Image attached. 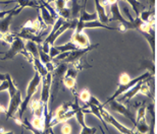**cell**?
Listing matches in <instances>:
<instances>
[{
  "label": "cell",
  "instance_id": "cell-1",
  "mask_svg": "<svg viewBox=\"0 0 157 134\" xmlns=\"http://www.w3.org/2000/svg\"><path fill=\"white\" fill-rule=\"evenodd\" d=\"M41 80H42V77H41L40 73L37 70H35V74H34L33 78L31 79V81L29 82V85H28L26 98L21 101V104L20 106V110H18V118H20V119L21 118V116H23V114L26 112L28 107H29L30 103L32 101L33 96L35 95V92H37V89L39 88Z\"/></svg>",
  "mask_w": 157,
  "mask_h": 134
},
{
  "label": "cell",
  "instance_id": "cell-2",
  "mask_svg": "<svg viewBox=\"0 0 157 134\" xmlns=\"http://www.w3.org/2000/svg\"><path fill=\"white\" fill-rule=\"evenodd\" d=\"M17 54H21L26 57L30 62H32V55L27 51L26 45L24 43V40L14 36V39L10 44V48L5 53L3 57H0V60H8V59H13Z\"/></svg>",
  "mask_w": 157,
  "mask_h": 134
},
{
  "label": "cell",
  "instance_id": "cell-3",
  "mask_svg": "<svg viewBox=\"0 0 157 134\" xmlns=\"http://www.w3.org/2000/svg\"><path fill=\"white\" fill-rule=\"evenodd\" d=\"M151 72L150 71H147V72L145 73H143L142 75H139L138 77H136V78H134V79H131V80H128V82H125V83H118V85H117V90L113 92V95H112L111 96H109V98L106 100V102L105 103H103V107H105V105L107 104L108 102H110V101H113V100L115 99H117L119 96H121L122 93H124L127 90L130 89L132 86H134L135 85H136L137 82H139L141 81V80H144V79H146V78H148V77H151Z\"/></svg>",
  "mask_w": 157,
  "mask_h": 134
},
{
  "label": "cell",
  "instance_id": "cell-4",
  "mask_svg": "<svg viewBox=\"0 0 157 134\" xmlns=\"http://www.w3.org/2000/svg\"><path fill=\"white\" fill-rule=\"evenodd\" d=\"M75 110L71 107V103H64L63 105L60 106L58 108V110L56 111L54 118H51L50 120V127L52 128V126L56 125L57 123H62L68 120L70 118L75 116Z\"/></svg>",
  "mask_w": 157,
  "mask_h": 134
},
{
  "label": "cell",
  "instance_id": "cell-5",
  "mask_svg": "<svg viewBox=\"0 0 157 134\" xmlns=\"http://www.w3.org/2000/svg\"><path fill=\"white\" fill-rule=\"evenodd\" d=\"M98 108H99L100 115H101V117L103 118V120H104L105 122L109 123L110 125H112V126L114 127V128H117L121 133H122V134H141V133L135 132L134 130L128 128V127H125V126L122 125L121 123H119L118 121L115 119L113 116H112V115H110V113H109L108 111L105 110L102 104L100 105Z\"/></svg>",
  "mask_w": 157,
  "mask_h": 134
},
{
  "label": "cell",
  "instance_id": "cell-6",
  "mask_svg": "<svg viewBox=\"0 0 157 134\" xmlns=\"http://www.w3.org/2000/svg\"><path fill=\"white\" fill-rule=\"evenodd\" d=\"M75 96H76V101H75V103H71V107L74 109L75 112H76V113H75V116L77 118V121L82 126L81 134H95L97 132V129L94 128V127H89L86 125V123H85V113L83 112V109H82L80 107V105H78L77 95H75Z\"/></svg>",
  "mask_w": 157,
  "mask_h": 134
},
{
  "label": "cell",
  "instance_id": "cell-7",
  "mask_svg": "<svg viewBox=\"0 0 157 134\" xmlns=\"http://www.w3.org/2000/svg\"><path fill=\"white\" fill-rule=\"evenodd\" d=\"M10 96V101H9V105L8 108L6 110V119H9V118H13L14 115L17 112L20 110V106L21 104V92L20 89H17L12 96Z\"/></svg>",
  "mask_w": 157,
  "mask_h": 134
},
{
  "label": "cell",
  "instance_id": "cell-8",
  "mask_svg": "<svg viewBox=\"0 0 157 134\" xmlns=\"http://www.w3.org/2000/svg\"><path fill=\"white\" fill-rule=\"evenodd\" d=\"M106 105H108L109 108H110L112 111H114L118 114H121L122 116L127 117L128 119L130 120L132 123H134V125H135V123H136V117H135V115L132 113L130 111V109H128L127 106H124V104L119 103L118 101H115V100L108 102Z\"/></svg>",
  "mask_w": 157,
  "mask_h": 134
},
{
  "label": "cell",
  "instance_id": "cell-9",
  "mask_svg": "<svg viewBox=\"0 0 157 134\" xmlns=\"http://www.w3.org/2000/svg\"><path fill=\"white\" fill-rule=\"evenodd\" d=\"M21 12V9L20 8V6H15V7L12 9L11 12H9L7 15H5L4 17L0 20V32L2 34H6L9 33V27H10L11 20L15 15L20 14Z\"/></svg>",
  "mask_w": 157,
  "mask_h": 134
},
{
  "label": "cell",
  "instance_id": "cell-10",
  "mask_svg": "<svg viewBox=\"0 0 157 134\" xmlns=\"http://www.w3.org/2000/svg\"><path fill=\"white\" fill-rule=\"evenodd\" d=\"M99 46V44H95V45H91L89 46L88 48H84V49H78V50H75V51H71L70 53V55H68V57L67 59H64L62 62H64V63H74V62H76L78 60H80L81 58H83L85 55L87 54L89 51H92L95 48Z\"/></svg>",
  "mask_w": 157,
  "mask_h": 134
},
{
  "label": "cell",
  "instance_id": "cell-11",
  "mask_svg": "<svg viewBox=\"0 0 157 134\" xmlns=\"http://www.w3.org/2000/svg\"><path fill=\"white\" fill-rule=\"evenodd\" d=\"M71 42L74 43L78 49H84V48H88L89 46H91L90 40L88 38V36L85 34L84 32L81 33H76L75 32L71 36Z\"/></svg>",
  "mask_w": 157,
  "mask_h": 134
},
{
  "label": "cell",
  "instance_id": "cell-12",
  "mask_svg": "<svg viewBox=\"0 0 157 134\" xmlns=\"http://www.w3.org/2000/svg\"><path fill=\"white\" fill-rule=\"evenodd\" d=\"M95 1V8H96V13L98 16V21H100L103 24H106L109 23V17L106 14L105 7L101 4L100 0H94Z\"/></svg>",
  "mask_w": 157,
  "mask_h": 134
},
{
  "label": "cell",
  "instance_id": "cell-13",
  "mask_svg": "<svg viewBox=\"0 0 157 134\" xmlns=\"http://www.w3.org/2000/svg\"><path fill=\"white\" fill-rule=\"evenodd\" d=\"M39 4H40L39 10L41 11V16H42V20L44 24H45V26H53L56 20L52 16L51 13L48 11V9H47L42 3L39 2Z\"/></svg>",
  "mask_w": 157,
  "mask_h": 134
},
{
  "label": "cell",
  "instance_id": "cell-14",
  "mask_svg": "<svg viewBox=\"0 0 157 134\" xmlns=\"http://www.w3.org/2000/svg\"><path fill=\"white\" fill-rule=\"evenodd\" d=\"M86 1H84L83 4V8L80 12V16H78V20L82 21V23H89V21H94V20H98V16H97V13L94 12V13H89L88 11H86Z\"/></svg>",
  "mask_w": 157,
  "mask_h": 134
},
{
  "label": "cell",
  "instance_id": "cell-15",
  "mask_svg": "<svg viewBox=\"0 0 157 134\" xmlns=\"http://www.w3.org/2000/svg\"><path fill=\"white\" fill-rule=\"evenodd\" d=\"M31 108H32L34 117H44V106L40 100L33 101L31 104Z\"/></svg>",
  "mask_w": 157,
  "mask_h": 134
},
{
  "label": "cell",
  "instance_id": "cell-16",
  "mask_svg": "<svg viewBox=\"0 0 157 134\" xmlns=\"http://www.w3.org/2000/svg\"><path fill=\"white\" fill-rule=\"evenodd\" d=\"M144 36L147 41H148L150 48H151V51L153 53V60L155 58V29L151 30L148 33H141Z\"/></svg>",
  "mask_w": 157,
  "mask_h": 134
},
{
  "label": "cell",
  "instance_id": "cell-17",
  "mask_svg": "<svg viewBox=\"0 0 157 134\" xmlns=\"http://www.w3.org/2000/svg\"><path fill=\"white\" fill-rule=\"evenodd\" d=\"M135 128H136L138 133L141 134H147L149 131V125L146 122V117H143L142 119L137 121L135 124Z\"/></svg>",
  "mask_w": 157,
  "mask_h": 134
},
{
  "label": "cell",
  "instance_id": "cell-18",
  "mask_svg": "<svg viewBox=\"0 0 157 134\" xmlns=\"http://www.w3.org/2000/svg\"><path fill=\"white\" fill-rule=\"evenodd\" d=\"M17 2L21 10H24L25 7H32L36 9L40 8V4L37 0H17Z\"/></svg>",
  "mask_w": 157,
  "mask_h": 134
},
{
  "label": "cell",
  "instance_id": "cell-19",
  "mask_svg": "<svg viewBox=\"0 0 157 134\" xmlns=\"http://www.w3.org/2000/svg\"><path fill=\"white\" fill-rule=\"evenodd\" d=\"M125 1H127L128 4L132 6V8L134 9L135 13H136V17L139 16V14L143 10H145V5L139 2L138 0H125Z\"/></svg>",
  "mask_w": 157,
  "mask_h": 134
},
{
  "label": "cell",
  "instance_id": "cell-20",
  "mask_svg": "<svg viewBox=\"0 0 157 134\" xmlns=\"http://www.w3.org/2000/svg\"><path fill=\"white\" fill-rule=\"evenodd\" d=\"M76 80H77V78H74V77H71L67 75H63V77H62V82L64 83V85L67 86V89H70L71 92H73L74 95H77L76 89H75V86H76Z\"/></svg>",
  "mask_w": 157,
  "mask_h": 134
},
{
  "label": "cell",
  "instance_id": "cell-21",
  "mask_svg": "<svg viewBox=\"0 0 157 134\" xmlns=\"http://www.w3.org/2000/svg\"><path fill=\"white\" fill-rule=\"evenodd\" d=\"M82 8H83V5L81 6L76 0H73V7L71 9V20H78Z\"/></svg>",
  "mask_w": 157,
  "mask_h": 134
},
{
  "label": "cell",
  "instance_id": "cell-22",
  "mask_svg": "<svg viewBox=\"0 0 157 134\" xmlns=\"http://www.w3.org/2000/svg\"><path fill=\"white\" fill-rule=\"evenodd\" d=\"M56 49L58 50L59 52H71V51H75V50H78V48L74 44V43H71V41L67 43V44L64 45H61V46H54Z\"/></svg>",
  "mask_w": 157,
  "mask_h": 134
},
{
  "label": "cell",
  "instance_id": "cell-23",
  "mask_svg": "<svg viewBox=\"0 0 157 134\" xmlns=\"http://www.w3.org/2000/svg\"><path fill=\"white\" fill-rule=\"evenodd\" d=\"M57 14L59 17H62L65 20H71V9L67 7H64L60 9L59 11H57Z\"/></svg>",
  "mask_w": 157,
  "mask_h": 134
},
{
  "label": "cell",
  "instance_id": "cell-24",
  "mask_svg": "<svg viewBox=\"0 0 157 134\" xmlns=\"http://www.w3.org/2000/svg\"><path fill=\"white\" fill-rule=\"evenodd\" d=\"M90 96H91V93L90 92L88 89H84V90H82L81 93L78 95V98H80V100H82L85 104L86 103L89 102V100H90Z\"/></svg>",
  "mask_w": 157,
  "mask_h": 134
},
{
  "label": "cell",
  "instance_id": "cell-25",
  "mask_svg": "<svg viewBox=\"0 0 157 134\" xmlns=\"http://www.w3.org/2000/svg\"><path fill=\"white\" fill-rule=\"evenodd\" d=\"M143 117H146V106H145V104H143L139 108V110H138L137 117H136V122H137V121H139L140 119H142ZM135 124H136V123H135Z\"/></svg>",
  "mask_w": 157,
  "mask_h": 134
},
{
  "label": "cell",
  "instance_id": "cell-26",
  "mask_svg": "<svg viewBox=\"0 0 157 134\" xmlns=\"http://www.w3.org/2000/svg\"><path fill=\"white\" fill-rule=\"evenodd\" d=\"M65 3H67L65 0H54V5H55L56 12L59 11L62 8H64L65 7Z\"/></svg>",
  "mask_w": 157,
  "mask_h": 134
},
{
  "label": "cell",
  "instance_id": "cell-27",
  "mask_svg": "<svg viewBox=\"0 0 157 134\" xmlns=\"http://www.w3.org/2000/svg\"><path fill=\"white\" fill-rule=\"evenodd\" d=\"M59 53H60V52H59L54 46H50V49H49V53H48V54H49L50 57H51V59L55 58L56 56L59 54Z\"/></svg>",
  "mask_w": 157,
  "mask_h": 134
},
{
  "label": "cell",
  "instance_id": "cell-28",
  "mask_svg": "<svg viewBox=\"0 0 157 134\" xmlns=\"http://www.w3.org/2000/svg\"><path fill=\"white\" fill-rule=\"evenodd\" d=\"M61 132L63 134H71V127L68 124H63L61 126Z\"/></svg>",
  "mask_w": 157,
  "mask_h": 134
},
{
  "label": "cell",
  "instance_id": "cell-29",
  "mask_svg": "<svg viewBox=\"0 0 157 134\" xmlns=\"http://www.w3.org/2000/svg\"><path fill=\"white\" fill-rule=\"evenodd\" d=\"M128 80H131L130 76H128L127 73H122L121 75L119 76V81H118V83H125V82H128Z\"/></svg>",
  "mask_w": 157,
  "mask_h": 134
},
{
  "label": "cell",
  "instance_id": "cell-30",
  "mask_svg": "<svg viewBox=\"0 0 157 134\" xmlns=\"http://www.w3.org/2000/svg\"><path fill=\"white\" fill-rule=\"evenodd\" d=\"M6 89H8V82L7 80H4V81H1V83H0V92H4Z\"/></svg>",
  "mask_w": 157,
  "mask_h": 134
},
{
  "label": "cell",
  "instance_id": "cell-31",
  "mask_svg": "<svg viewBox=\"0 0 157 134\" xmlns=\"http://www.w3.org/2000/svg\"><path fill=\"white\" fill-rule=\"evenodd\" d=\"M117 1H118V0H104V1H103V2L101 3V4L105 7L106 5H109V6H110V5H112V4H114V3H117Z\"/></svg>",
  "mask_w": 157,
  "mask_h": 134
},
{
  "label": "cell",
  "instance_id": "cell-32",
  "mask_svg": "<svg viewBox=\"0 0 157 134\" xmlns=\"http://www.w3.org/2000/svg\"><path fill=\"white\" fill-rule=\"evenodd\" d=\"M11 11H12V9H10V10H0V20L4 17L5 15H7L9 12H11Z\"/></svg>",
  "mask_w": 157,
  "mask_h": 134
},
{
  "label": "cell",
  "instance_id": "cell-33",
  "mask_svg": "<svg viewBox=\"0 0 157 134\" xmlns=\"http://www.w3.org/2000/svg\"><path fill=\"white\" fill-rule=\"evenodd\" d=\"M4 80H6V74L0 73V81H4Z\"/></svg>",
  "mask_w": 157,
  "mask_h": 134
},
{
  "label": "cell",
  "instance_id": "cell-34",
  "mask_svg": "<svg viewBox=\"0 0 157 134\" xmlns=\"http://www.w3.org/2000/svg\"><path fill=\"white\" fill-rule=\"evenodd\" d=\"M0 134H14L12 131H4V130L0 129Z\"/></svg>",
  "mask_w": 157,
  "mask_h": 134
},
{
  "label": "cell",
  "instance_id": "cell-35",
  "mask_svg": "<svg viewBox=\"0 0 157 134\" xmlns=\"http://www.w3.org/2000/svg\"><path fill=\"white\" fill-rule=\"evenodd\" d=\"M4 40H5V35H4V34H2L1 32H0V41L4 42Z\"/></svg>",
  "mask_w": 157,
  "mask_h": 134
},
{
  "label": "cell",
  "instance_id": "cell-36",
  "mask_svg": "<svg viewBox=\"0 0 157 134\" xmlns=\"http://www.w3.org/2000/svg\"><path fill=\"white\" fill-rule=\"evenodd\" d=\"M1 112H6L4 109H3V107L2 106H0V113H1Z\"/></svg>",
  "mask_w": 157,
  "mask_h": 134
},
{
  "label": "cell",
  "instance_id": "cell-37",
  "mask_svg": "<svg viewBox=\"0 0 157 134\" xmlns=\"http://www.w3.org/2000/svg\"><path fill=\"white\" fill-rule=\"evenodd\" d=\"M100 130H101V132H102V134H105V132H104V130L102 129V127L100 126Z\"/></svg>",
  "mask_w": 157,
  "mask_h": 134
},
{
  "label": "cell",
  "instance_id": "cell-38",
  "mask_svg": "<svg viewBox=\"0 0 157 134\" xmlns=\"http://www.w3.org/2000/svg\"><path fill=\"white\" fill-rule=\"evenodd\" d=\"M49 134H55V133L52 131V129H50V130H49Z\"/></svg>",
  "mask_w": 157,
  "mask_h": 134
},
{
  "label": "cell",
  "instance_id": "cell-39",
  "mask_svg": "<svg viewBox=\"0 0 157 134\" xmlns=\"http://www.w3.org/2000/svg\"><path fill=\"white\" fill-rule=\"evenodd\" d=\"M2 54H4V52H3V51H0V55H2Z\"/></svg>",
  "mask_w": 157,
  "mask_h": 134
},
{
  "label": "cell",
  "instance_id": "cell-40",
  "mask_svg": "<svg viewBox=\"0 0 157 134\" xmlns=\"http://www.w3.org/2000/svg\"><path fill=\"white\" fill-rule=\"evenodd\" d=\"M65 1H70V0H65Z\"/></svg>",
  "mask_w": 157,
  "mask_h": 134
},
{
  "label": "cell",
  "instance_id": "cell-41",
  "mask_svg": "<svg viewBox=\"0 0 157 134\" xmlns=\"http://www.w3.org/2000/svg\"><path fill=\"white\" fill-rule=\"evenodd\" d=\"M21 134H24V132H23V133H21Z\"/></svg>",
  "mask_w": 157,
  "mask_h": 134
}]
</instances>
